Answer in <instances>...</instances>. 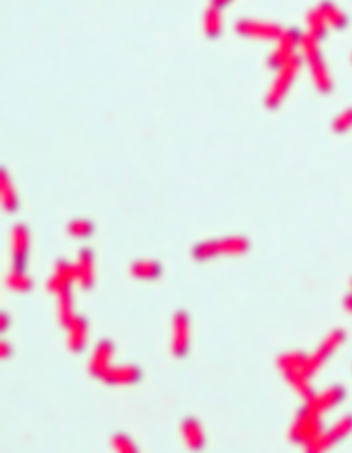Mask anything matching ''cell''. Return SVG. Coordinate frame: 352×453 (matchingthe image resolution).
<instances>
[{
    "label": "cell",
    "instance_id": "cell-13",
    "mask_svg": "<svg viewBox=\"0 0 352 453\" xmlns=\"http://www.w3.org/2000/svg\"><path fill=\"white\" fill-rule=\"evenodd\" d=\"M182 437H185L186 446L193 452H199V450L204 448L206 444V435L202 426H200V421L195 419V417H186L181 425Z\"/></svg>",
    "mask_w": 352,
    "mask_h": 453
},
{
    "label": "cell",
    "instance_id": "cell-25",
    "mask_svg": "<svg viewBox=\"0 0 352 453\" xmlns=\"http://www.w3.org/2000/svg\"><path fill=\"white\" fill-rule=\"evenodd\" d=\"M352 127V108L345 110L343 113H340L334 121V131L336 133H345Z\"/></svg>",
    "mask_w": 352,
    "mask_h": 453
},
{
    "label": "cell",
    "instance_id": "cell-12",
    "mask_svg": "<svg viewBox=\"0 0 352 453\" xmlns=\"http://www.w3.org/2000/svg\"><path fill=\"white\" fill-rule=\"evenodd\" d=\"M66 328V344L72 352H81L86 344L88 339V323L83 315L75 314L70 323L65 326Z\"/></svg>",
    "mask_w": 352,
    "mask_h": 453
},
{
    "label": "cell",
    "instance_id": "cell-6",
    "mask_svg": "<svg viewBox=\"0 0 352 453\" xmlns=\"http://www.w3.org/2000/svg\"><path fill=\"white\" fill-rule=\"evenodd\" d=\"M343 341H345V332H342V330H333V332L324 339V343L320 344L319 350H316L313 355L308 356V373H310L311 376L315 375L316 371L324 365V362L342 346Z\"/></svg>",
    "mask_w": 352,
    "mask_h": 453
},
{
    "label": "cell",
    "instance_id": "cell-16",
    "mask_svg": "<svg viewBox=\"0 0 352 453\" xmlns=\"http://www.w3.org/2000/svg\"><path fill=\"white\" fill-rule=\"evenodd\" d=\"M11 251L16 262H23L29 251V232L23 226H16L11 232Z\"/></svg>",
    "mask_w": 352,
    "mask_h": 453
},
{
    "label": "cell",
    "instance_id": "cell-9",
    "mask_svg": "<svg viewBox=\"0 0 352 453\" xmlns=\"http://www.w3.org/2000/svg\"><path fill=\"white\" fill-rule=\"evenodd\" d=\"M74 282H77V269H75V264H70V262L61 260V262L56 264L54 273H52L51 280H49V291L54 292L57 296L59 292L70 291Z\"/></svg>",
    "mask_w": 352,
    "mask_h": 453
},
{
    "label": "cell",
    "instance_id": "cell-21",
    "mask_svg": "<svg viewBox=\"0 0 352 453\" xmlns=\"http://www.w3.org/2000/svg\"><path fill=\"white\" fill-rule=\"evenodd\" d=\"M111 444L116 453H138V446L127 434H115L111 437Z\"/></svg>",
    "mask_w": 352,
    "mask_h": 453
},
{
    "label": "cell",
    "instance_id": "cell-7",
    "mask_svg": "<svg viewBox=\"0 0 352 453\" xmlns=\"http://www.w3.org/2000/svg\"><path fill=\"white\" fill-rule=\"evenodd\" d=\"M190 347V317L185 310L174 315L172 324V352L176 356H185Z\"/></svg>",
    "mask_w": 352,
    "mask_h": 453
},
{
    "label": "cell",
    "instance_id": "cell-24",
    "mask_svg": "<svg viewBox=\"0 0 352 453\" xmlns=\"http://www.w3.org/2000/svg\"><path fill=\"white\" fill-rule=\"evenodd\" d=\"M68 232L72 233L74 236H79V238H84V236H90L93 233V224L90 221H74L68 226Z\"/></svg>",
    "mask_w": 352,
    "mask_h": 453
},
{
    "label": "cell",
    "instance_id": "cell-18",
    "mask_svg": "<svg viewBox=\"0 0 352 453\" xmlns=\"http://www.w3.org/2000/svg\"><path fill=\"white\" fill-rule=\"evenodd\" d=\"M57 315L63 326L70 323L74 317V299H72V291H65L57 294Z\"/></svg>",
    "mask_w": 352,
    "mask_h": 453
},
{
    "label": "cell",
    "instance_id": "cell-19",
    "mask_svg": "<svg viewBox=\"0 0 352 453\" xmlns=\"http://www.w3.org/2000/svg\"><path fill=\"white\" fill-rule=\"evenodd\" d=\"M319 11H320V14L324 16V20L327 25H333V27H343L345 22H347V20H345V14H343L338 8H334V5H331V4L322 5Z\"/></svg>",
    "mask_w": 352,
    "mask_h": 453
},
{
    "label": "cell",
    "instance_id": "cell-20",
    "mask_svg": "<svg viewBox=\"0 0 352 453\" xmlns=\"http://www.w3.org/2000/svg\"><path fill=\"white\" fill-rule=\"evenodd\" d=\"M220 10L217 8V4H213L209 8V11L206 13V31H208L209 36H218L220 29H222V16H220Z\"/></svg>",
    "mask_w": 352,
    "mask_h": 453
},
{
    "label": "cell",
    "instance_id": "cell-3",
    "mask_svg": "<svg viewBox=\"0 0 352 453\" xmlns=\"http://www.w3.org/2000/svg\"><path fill=\"white\" fill-rule=\"evenodd\" d=\"M352 432V416L340 417L329 430H324L322 434L316 437L313 443H310L306 446V453H325L327 450H331L336 443H340L342 439H345L349 434Z\"/></svg>",
    "mask_w": 352,
    "mask_h": 453
},
{
    "label": "cell",
    "instance_id": "cell-14",
    "mask_svg": "<svg viewBox=\"0 0 352 453\" xmlns=\"http://www.w3.org/2000/svg\"><path fill=\"white\" fill-rule=\"evenodd\" d=\"M139 378H141V371L136 365H111L103 380L107 384L127 385L136 384Z\"/></svg>",
    "mask_w": 352,
    "mask_h": 453
},
{
    "label": "cell",
    "instance_id": "cell-4",
    "mask_svg": "<svg viewBox=\"0 0 352 453\" xmlns=\"http://www.w3.org/2000/svg\"><path fill=\"white\" fill-rule=\"evenodd\" d=\"M249 249V242L241 236H231V238H222V241H208L202 242L195 247V258L206 260L217 254H240Z\"/></svg>",
    "mask_w": 352,
    "mask_h": 453
},
{
    "label": "cell",
    "instance_id": "cell-11",
    "mask_svg": "<svg viewBox=\"0 0 352 453\" xmlns=\"http://www.w3.org/2000/svg\"><path fill=\"white\" fill-rule=\"evenodd\" d=\"M238 31L241 34L250 38H260V40H275L281 38L283 29L275 25V23L269 22H256V20H245V22L238 23Z\"/></svg>",
    "mask_w": 352,
    "mask_h": 453
},
{
    "label": "cell",
    "instance_id": "cell-8",
    "mask_svg": "<svg viewBox=\"0 0 352 453\" xmlns=\"http://www.w3.org/2000/svg\"><path fill=\"white\" fill-rule=\"evenodd\" d=\"M343 396H345V391L340 385H331V387L320 391V393H313L310 398H306L304 407H308L310 411H313L315 414H324L325 411L334 408L338 403L343 402Z\"/></svg>",
    "mask_w": 352,
    "mask_h": 453
},
{
    "label": "cell",
    "instance_id": "cell-17",
    "mask_svg": "<svg viewBox=\"0 0 352 453\" xmlns=\"http://www.w3.org/2000/svg\"><path fill=\"white\" fill-rule=\"evenodd\" d=\"M131 273L139 280H154L161 274V265L152 260H138L131 267Z\"/></svg>",
    "mask_w": 352,
    "mask_h": 453
},
{
    "label": "cell",
    "instance_id": "cell-1",
    "mask_svg": "<svg viewBox=\"0 0 352 453\" xmlns=\"http://www.w3.org/2000/svg\"><path fill=\"white\" fill-rule=\"evenodd\" d=\"M279 369L283 371L288 384L292 385L301 396L310 398L311 394L315 393L310 384L311 375L308 373V355H302V353H286V355L279 358Z\"/></svg>",
    "mask_w": 352,
    "mask_h": 453
},
{
    "label": "cell",
    "instance_id": "cell-2",
    "mask_svg": "<svg viewBox=\"0 0 352 453\" xmlns=\"http://www.w3.org/2000/svg\"><path fill=\"white\" fill-rule=\"evenodd\" d=\"M322 432H324L322 416L315 414V412L310 411L308 407H302L301 411H299V414H297L295 421H293L290 437H292L293 443L304 444V448H306L308 444L313 443Z\"/></svg>",
    "mask_w": 352,
    "mask_h": 453
},
{
    "label": "cell",
    "instance_id": "cell-15",
    "mask_svg": "<svg viewBox=\"0 0 352 453\" xmlns=\"http://www.w3.org/2000/svg\"><path fill=\"white\" fill-rule=\"evenodd\" d=\"M77 269V282L83 289H90L93 285L95 278V269H93V254L90 249H83L79 254V260L75 262Z\"/></svg>",
    "mask_w": 352,
    "mask_h": 453
},
{
    "label": "cell",
    "instance_id": "cell-22",
    "mask_svg": "<svg viewBox=\"0 0 352 453\" xmlns=\"http://www.w3.org/2000/svg\"><path fill=\"white\" fill-rule=\"evenodd\" d=\"M8 285H10L11 289H14V291L25 292L33 287V282H31V278L25 274L23 269H16V271H13V274L8 278Z\"/></svg>",
    "mask_w": 352,
    "mask_h": 453
},
{
    "label": "cell",
    "instance_id": "cell-5",
    "mask_svg": "<svg viewBox=\"0 0 352 453\" xmlns=\"http://www.w3.org/2000/svg\"><path fill=\"white\" fill-rule=\"evenodd\" d=\"M299 65H301V60H299V56H293L292 60L286 61L281 69H277V77L273 81L272 90L269 92V104L275 106L281 102V99L286 95V92L292 86L293 79H295L297 72H299Z\"/></svg>",
    "mask_w": 352,
    "mask_h": 453
},
{
    "label": "cell",
    "instance_id": "cell-23",
    "mask_svg": "<svg viewBox=\"0 0 352 453\" xmlns=\"http://www.w3.org/2000/svg\"><path fill=\"white\" fill-rule=\"evenodd\" d=\"M2 203L8 208V212H14L16 208V195H14L13 186L8 181V174H2Z\"/></svg>",
    "mask_w": 352,
    "mask_h": 453
},
{
    "label": "cell",
    "instance_id": "cell-10",
    "mask_svg": "<svg viewBox=\"0 0 352 453\" xmlns=\"http://www.w3.org/2000/svg\"><path fill=\"white\" fill-rule=\"evenodd\" d=\"M113 352H115V346H113L107 339L100 341V343L95 346L92 355V360H90V371H92L93 376L97 378H104L109 367H111V358Z\"/></svg>",
    "mask_w": 352,
    "mask_h": 453
}]
</instances>
